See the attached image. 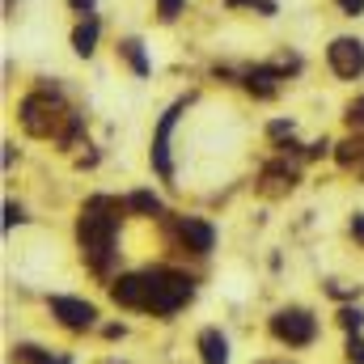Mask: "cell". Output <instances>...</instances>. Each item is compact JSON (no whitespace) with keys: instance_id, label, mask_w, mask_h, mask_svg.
<instances>
[{"instance_id":"cell-1","label":"cell","mask_w":364,"mask_h":364,"mask_svg":"<svg viewBox=\"0 0 364 364\" xmlns=\"http://www.w3.org/2000/svg\"><path fill=\"white\" fill-rule=\"evenodd\" d=\"M110 296L123 309H144V314L170 318L195 296V279L174 272V267H149V272H136V275H119L110 284Z\"/></svg>"},{"instance_id":"cell-2","label":"cell","mask_w":364,"mask_h":364,"mask_svg":"<svg viewBox=\"0 0 364 364\" xmlns=\"http://www.w3.org/2000/svg\"><path fill=\"white\" fill-rule=\"evenodd\" d=\"M123 208L127 203H119L110 195H93V199H85V208L77 216L81 255L97 275H110V267H114V237H119V225H123Z\"/></svg>"},{"instance_id":"cell-3","label":"cell","mask_w":364,"mask_h":364,"mask_svg":"<svg viewBox=\"0 0 364 364\" xmlns=\"http://www.w3.org/2000/svg\"><path fill=\"white\" fill-rule=\"evenodd\" d=\"M21 127H26L30 136L73 144L77 132H81V114H73V110L60 102V93L38 90V93H30V97L21 102Z\"/></svg>"},{"instance_id":"cell-4","label":"cell","mask_w":364,"mask_h":364,"mask_svg":"<svg viewBox=\"0 0 364 364\" xmlns=\"http://www.w3.org/2000/svg\"><path fill=\"white\" fill-rule=\"evenodd\" d=\"M272 335L279 343H288V348H309L314 339H318V322H314V314L309 309H279L272 314Z\"/></svg>"},{"instance_id":"cell-5","label":"cell","mask_w":364,"mask_h":364,"mask_svg":"<svg viewBox=\"0 0 364 364\" xmlns=\"http://www.w3.org/2000/svg\"><path fill=\"white\" fill-rule=\"evenodd\" d=\"M191 106V97H178L166 114H161V123H157V132H153V170L161 174V178L170 182L174 178V161H170V132H174V123H178V114Z\"/></svg>"},{"instance_id":"cell-6","label":"cell","mask_w":364,"mask_h":364,"mask_svg":"<svg viewBox=\"0 0 364 364\" xmlns=\"http://www.w3.org/2000/svg\"><path fill=\"white\" fill-rule=\"evenodd\" d=\"M326 60H331L335 77L356 81V77L364 73V43L360 38H335V43L326 47Z\"/></svg>"},{"instance_id":"cell-7","label":"cell","mask_w":364,"mask_h":364,"mask_svg":"<svg viewBox=\"0 0 364 364\" xmlns=\"http://www.w3.org/2000/svg\"><path fill=\"white\" fill-rule=\"evenodd\" d=\"M51 314L68 326V331H90L97 322V309L81 296H51Z\"/></svg>"},{"instance_id":"cell-8","label":"cell","mask_w":364,"mask_h":364,"mask_svg":"<svg viewBox=\"0 0 364 364\" xmlns=\"http://www.w3.org/2000/svg\"><path fill=\"white\" fill-rule=\"evenodd\" d=\"M174 233H178V242L191 250V255H208V250L216 246L212 225H208V220H199V216H178V220H174Z\"/></svg>"},{"instance_id":"cell-9","label":"cell","mask_w":364,"mask_h":364,"mask_svg":"<svg viewBox=\"0 0 364 364\" xmlns=\"http://www.w3.org/2000/svg\"><path fill=\"white\" fill-rule=\"evenodd\" d=\"M279 77H284V68H279V64H263V68H250L242 81H246V90L255 93V97H272L275 85H279Z\"/></svg>"},{"instance_id":"cell-10","label":"cell","mask_w":364,"mask_h":364,"mask_svg":"<svg viewBox=\"0 0 364 364\" xmlns=\"http://www.w3.org/2000/svg\"><path fill=\"white\" fill-rule=\"evenodd\" d=\"M199 356H203V364H229V339L216 326L199 331Z\"/></svg>"},{"instance_id":"cell-11","label":"cell","mask_w":364,"mask_h":364,"mask_svg":"<svg viewBox=\"0 0 364 364\" xmlns=\"http://www.w3.org/2000/svg\"><path fill=\"white\" fill-rule=\"evenodd\" d=\"M119 51H123V60L132 64V73H136V77H149V73H153V64H149V55H144V43H140V38H123V43H119Z\"/></svg>"},{"instance_id":"cell-12","label":"cell","mask_w":364,"mask_h":364,"mask_svg":"<svg viewBox=\"0 0 364 364\" xmlns=\"http://www.w3.org/2000/svg\"><path fill=\"white\" fill-rule=\"evenodd\" d=\"M97 17H85L77 30H73V47H77V55H93V47H97Z\"/></svg>"},{"instance_id":"cell-13","label":"cell","mask_w":364,"mask_h":364,"mask_svg":"<svg viewBox=\"0 0 364 364\" xmlns=\"http://www.w3.org/2000/svg\"><path fill=\"white\" fill-rule=\"evenodd\" d=\"M123 203H127L132 212H144V216H161V212H166V203H161V199H157L153 191H132V195H127Z\"/></svg>"},{"instance_id":"cell-14","label":"cell","mask_w":364,"mask_h":364,"mask_svg":"<svg viewBox=\"0 0 364 364\" xmlns=\"http://www.w3.org/2000/svg\"><path fill=\"white\" fill-rule=\"evenodd\" d=\"M13 356L26 364H73L68 356H51V352H43V348H34V343H21V348H13Z\"/></svg>"},{"instance_id":"cell-15","label":"cell","mask_w":364,"mask_h":364,"mask_svg":"<svg viewBox=\"0 0 364 364\" xmlns=\"http://www.w3.org/2000/svg\"><path fill=\"white\" fill-rule=\"evenodd\" d=\"M335 161H339V166H360V161H364V140H360V136H356V140H348V144H339Z\"/></svg>"},{"instance_id":"cell-16","label":"cell","mask_w":364,"mask_h":364,"mask_svg":"<svg viewBox=\"0 0 364 364\" xmlns=\"http://www.w3.org/2000/svg\"><path fill=\"white\" fill-rule=\"evenodd\" d=\"M339 326L348 331V335H360V326H364V309H339Z\"/></svg>"},{"instance_id":"cell-17","label":"cell","mask_w":364,"mask_h":364,"mask_svg":"<svg viewBox=\"0 0 364 364\" xmlns=\"http://www.w3.org/2000/svg\"><path fill=\"white\" fill-rule=\"evenodd\" d=\"M348 360L364 364V339H360V335H348Z\"/></svg>"},{"instance_id":"cell-18","label":"cell","mask_w":364,"mask_h":364,"mask_svg":"<svg viewBox=\"0 0 364 364\" xmlns=\"http://www.w3.org/2000/svg\"><path fill=\"white\" fill-rule=\"evenodd\" d=\"M182 4H186V0H161V4H157V13H161V21H174V17L182 13Z\"/></svg>"},{"instance_id":"cell-19","label":"cell","mask_w":364,"mask_h":364,"mask_svg":"<svg viewBox=\"0 0 364 364\" xmlns=\"http://www.w3.org/2000/svg\"><path fill=\"white\" fill-rule=\"evenodd\" d=\"M348 123H352L356 132H364V97H360V102H352V106H348Z\"/></svg>"},{"instance_id":"cell-20","label":"cell","mask_w":364,"mask_h":364,"mask_svg":"<svg viewBox=\"0 0 364 364\" xmlns=\"http://www.w3.org/2000/svg\"><path fill=\"white\" fill-rule=\"evenodd\" d=\"M26 216H21V208L17 203H4V229H13V225H21Z\"/></svg>"},{"instance_id":"cell-21","label":"cell","mask_w":364,"mask_h":364,"mask_svg":"<svg viewBox=\"0 0 364 364\" xmlns=\"http://www.w3.org/2000/svg\"><path fill=\"white\" fill-rule=\"evenodd\" d=\"M267 132H272L275 140H284V136L292 140V123H284V119H275V123H272V127H267Z\"/></svg>"},{"instance_id":"cell-22","label":"cell","mask_w":364,"mask_h":364,"mask_svg":"<svg viewBox=\"0 0 364 364\" xmlns=\"http://www.w3.org/2000/svg\"><path fill=\"white\" fill-rule=\"evenodd\" d=\"M339 9H343L348 17H360V13H364V0H339Z\"/></svg>"},{"instance_id":"cell-23","label":"cell","mask_w":364,"mask_h":364,"mask_svg":"<svg viewBox=\"0 0 364 364\" xmlns=\"http://www.w3.org/2000/svg\"><path fill=\"white\" fill-rule=\"evenodd\" d=\"M352 237L364 246V216H352Z\"/></svg>"},{"instance_id":"cell-24","label":"cell","mask_w":364,"mask_h":364,"mask_svg":"<svg viewBox=\"0 0 364 364\" xmlns=\"http://www.w3.org/2000/svg\"><path fill=\"white\" fill-rule=\"evenodd\" d=\"M68 4H73L77 13H90V9H93V0H68Z\"/></svg>"},{"instance_id":"cell-25","label":"cell","mask_w":364,"mask_h":364,"mask_svg":"<svg viewBox=\"0 0 364 364\" xmlns=\"http://www.w3.org/2000/svg\"><path fill=\"white\" fill-rule=\"evenodd\" d=\"M225 4H233V9H237V4H259V0H225Z\"/></svg>"}]
</instances>
